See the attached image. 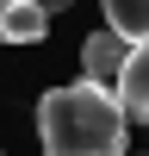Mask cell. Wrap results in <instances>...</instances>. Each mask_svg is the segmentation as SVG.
Listing matches in <instances>:
<instances>
[{
    "instance_id": "1",
    "label": "cell",
    "mask_w": 149,
    "mask_h": 156,
    "mask_svg": "<svg viewBox=\"0 0 149 156\" xmlns=\"http://www.w3.org/2000/svg\"><path fill=\"white\" fill-rule=\"evenodd\" d=\"M37 137H44V156H124L131 150V125H124L118 100L93 81L50 87L37 100Z\"/></svg>"
},
{
    "instance_id": "2",
    "label": "cell",
    "mask_w": 149,
    "mask_h": 156,
    "mask_svg": "<svg viewBox=\"0 0 149 156\" xmlns=\"http://www.w3.org/2000/svg\"><path fill=\"white\" fill-rule=\"evenodd\" d=\"M112 100H118L124 125H143V119H149V50H143V44L124 56L118 81H112Z\"/></svg>"
},
{
    "instance_id": "3",
    "label": "cell",
    "mask_w": 149,
    "mask_h": 156,
    "mask_svg": "<svg viewBox=\"0 0 149 156\" xmlns=\"http://www.w3.org/2000/svg\"><path fill=\"white\" fill-rule=\"evenodd\" d=\"M131 50H137V44H118L112 31L81 37V81H93V87H106V94H112V81H118V69H124Z\"/></svg>"
},
{
    "instance_id": "4",
    "label": "cell",
    "mask_w": 149,
    "mask_h": 156,
    "mask_svg": "<svg viewBox=\"0 0 149 156\" xmlns=\"http://www.w3.org/2000/svg\"><path fill=\"white\" fill-rule=\"evenodd\" d=\"M44 31H50V19L37 6H25V0H6L0 6V44H37Z\"/></svg>"
},
{
    "instance_id": "5",
    "label": "cell",
    "mask_w": 149,
    "mask_h": 156,
    "mask_svg": "<svg viewBox=\"0 0 149 156\" xmlns=\"http://www.w3.org/2000/svg\"><path fill=\"white\" fill-rule=\"evenodd\" d=\"M106 31L118 44H143L149 37V0H106Z\"/></svg>"
},
{
    "instance_id": "6",
    "label": "cell",
    "mask_w": 149,
    "mask_h": 156,
    "mask_svg": "<svg viewBox=\"0 0 149 156\" xmlns=\"http://www.w3.org/2000/svg\"><path fill=\"white\" fill-rule=\"evenodd\" d=\"M25 6H37L44 19H56V12H74V0H25Z\"/></svg>"
},
{
    "instance_id": "7",
    "label": "cell",
    "mask_w": 149,
    "mask_h": 156,
    "mask_svg": "<svg viewBox=\"0 0 149 156\" xmlns=\"http://www.w3.org/2000/svg\"><path fill=\"white\" fill-rule=\"evenodd\" d=\"M124 156H143V150H124Z\"/></svg>"
}]
</instances>
